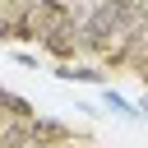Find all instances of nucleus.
I'll list each match as a JSON object with an SVG mask.
<instances>
[{"instance_id":"7ed1b4c3","label":"nucleus","mask_w":148,"mask_h":148,"mask_svg":"<svg viewBox=\"0 0 148 148\" xmlns=\"http://www.w3.org/2000/svg\"><path fill=\"white\" fill-rule=\"evenodd\" d=\"M102 5H106L116 18H130V14H134V0H102Z\"/></svg>"},{"instance_id":"f257e3e1","label":"nucleus","mask_w":148,"mask_h":148,"mask_svg":"<svg viewBox=\"0 0 148 148\" xmlns=\"http://www.w3.org/2000/svg\"><path fill=\"white\" fill-rule=\"evenodd\" d=\"M0 148H37V130H32V116H14V120L0 130Z\"/></svg>"},{"instance_id":"f03ea898","label":"nucleus","mask_w":148,"mask_h":148,"mask_svg":"<svg viewBox=\"0 0 148 148\" xmlns=\"http://www.w3.org/2000/svg\"><path fill=\"white\" fill-rule=\"evenodd\" d=\"M0 106H9V116H32V106H28L23 97H14V92H5V88H0Z\"/></svg>"}]
</instances>
